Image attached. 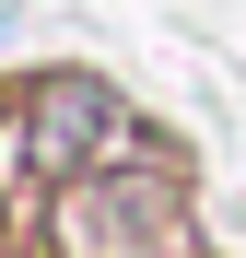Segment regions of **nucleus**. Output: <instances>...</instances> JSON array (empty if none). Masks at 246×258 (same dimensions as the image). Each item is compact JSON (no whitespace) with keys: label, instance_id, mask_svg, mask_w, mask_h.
Instances as JSON below:
<instances>
[{"label":"nucleus","instance_id":"1","mask_svg":"<svg viewBox=\"0 0 246 258\" xmlns=\"http://www.w3.org/2000/svg\"><path fill=\"white\" fill-rule=\"evenodd\" d=\"M117 153H129V106H117L94 71H59L47 94H35V164L94 176V164H117Z\"/></svg>","mask_w":246,"mask_h":258}]
</instances>
